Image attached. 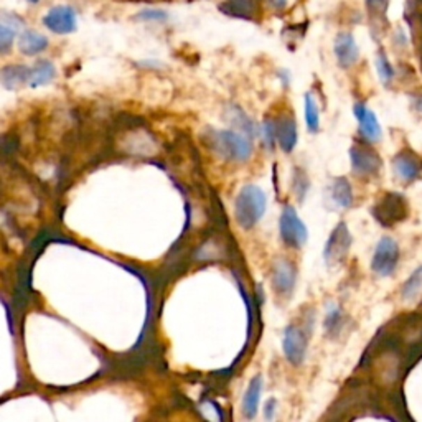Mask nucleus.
Returning <instances> with one entry per match:
<instances>
[{"label":"nucleus","instance_id":"1","mask_svg":"<svg viewBox=\"0 0 422 422\" xmlns=\"http://www.w3.org/2000/svg\"><path fill=\"white\" fill-rule=\"evenodd\" d=\"M266 193L258 185H244L235 201V218L244 230H251L266 213Z\"/></svg>","mask_w":422,"mask_h":422},{"label":"nucleus","instance_id":"2","mask_svg":"<svg viewBox=\"0 0 422 422\" xmlns=\"http://www.w3.org/2000/svg\"><path fill=\"white\" fill-rule=\"evenodd\" d=\"M210 147L228 162H246L253 154V143L244 134L235 131H213L208 136Z\"/></svg>","mask_w":422,"mask_h":422},{"label":"nucleus","instance_id":"3","mask_svg":"<svg viewBox=\"0 0 422 422\" xmlns=\"http://www.w3.org/2000/svg\"><path fill=\"white\" fill-rule=\"evenodd\" d=\"M373 217L381 226H396L406 219L409 208H407L406 200L399 193H386L384 196L376 201V205L371 210Z\"/></svg>","mask_w":422,"mask_h":422},{"label":"nucleus","instance_id":"4","mask_svg":"<svg viewBox=\"0 0 422 422\" xmlns=\"http://www.w3.org/2000/svg\"><path fill=\"white\" fill-rule=\"evenodd\" d=\"M279 233L281 240L287 248L300 249L307 242L308 233L302 219L299 218L297 211L292 205H286L282 208L279 219Z\"/></svg>","mask_w":422,"mask_h":422},{"label":"nucleus","instance_id":"5","mask_svg":"<svg viewBox=\"0 0 422 422\" xmlns=\"http://www.w3.org/2000/svg\"><path fill=\"white\" fill-rule=\"evenodd\" d=\"M350 160H352L353 173L360 178L376 177L383 167L380 154L368 143L354 142L350 149Z\"/></svg>","mask_w":422,"mask_h":422},{"label":"nucleus","instance_id":"6","mask_svg":"<svg viewBox=\"0 0 422 422\" xmlns=\"http://www.w3.org/2000/svg\"><path fill=\"white\" fill-rule=\"evenodd\" d=\"M399 246L393 237L384 236L378 244H376L375 254L371 259V269L373 272L378 274L381 277L393 276L394 271L398 269L399 263Z\"/></svg>","mask_w":422,"mask_h":422},{"label":"nucleus","instance_id":"7","mask_svg":"<svg viewBox=\"0 0 422 422\" xmlns=\"http://www.w3.org/2000/svg\"><path fill=\"white\" fill-rule=\"evenodd\" d=\"M350 248H352V235L345 223L336 224L323 249V259L330 267L340 266L348 258Z\"/></svg>","mask_w":422,"mask_h":422},{"label":"nucleus","instance_id":"8","mask_svg":"<svg viewBox=\"0 0 422 422\" xmlns=\"http://www.w3.org/2000/svg\"><path fill=\"white\" fill-rule=\"evenodd\" d=\"M308 335L305 334L302 327L292 323L284 331V340H282V350L287 361L294 366H300L307 357Z\"/></svg>","mask_w":422,"mask_h":422},{"label":"nucleus","instance_id":"9","mask_svg":"<svg viewBox=\"0 0 422 422\" xmlns=\"http://www.w3.org/2000/svg\"><path fill=\"white\" fill-rule=\"evenodd\" d=\"M295 281H297V271L290 261L284 258L276 259L271 267V286L274 292L279 297H290L294 292Z\"/></svg>","mask_w":422,"mask_h":422},{"label":"nucleus","instance_id":"10","mask_svg":"<svg viewBox=\"0 0 422 422\" xmlns=\"http://www.w3.org/2000/svg\"><path fill=\"white\" fill-rule=\"evenodd\" d=\"M43 25L52 33L70 35L78 29V17L76 10L70 6H56L45 13Z\"/></svg>","mask_w":422,"mask_h":422},{"label":"nucleus","instance_id":"11","mask_svg":"<svg viewBox=\"0 0 422 422\" xmlns=\"http://www.w3.org/2000/svg\"><path fill=\"white\" fill-rule=\"evenodd\" d=\"M393 169L399 180L412 182L416 180L422 172V159L414 150L404 149L394 157Z\"/></svg>","mask_w":422,"mask_h":422},{"label":"nucleus","instance_id":"12","mask_svg":"<svg viewBox=\"0 0 422 422\" xmlns=\"http://www.w3.org/2000/svg\"><path fill=\"white\" fill-rule=\"evenodd\" d=\"M272 125H274V136H276V141L279 142L281 149L284 152H290L294 150L295 143H297V123H295L294 116L290 114H282L279 119H272Z\"/></svg>","mask_w":422,"mask_h":422},{"label":"nucleus","instance_id":"13","mask_svg":"<svg viewBox=\"0 0 422 422\" xmlns=\"http://www.w3.org/2000/svg\"><path fill=\"white\" fill-rule=\"evenodd\" d=\"M335 56L338 65L342 68H350L360 58V50H358V45L354 42V37L348 31H342V33L336 35L335 38Z\"/></svg>","mask_w":422,"mask_h":422},{"label":"nucleus","instance_id":"14","mask_svg":"<svg viewBox=\"0 0 422 422\" xmlns=\"http://www.w3.org/2000/svg\"><path fill=\"white\" fill-rule=\"evenodd\" d=\"M354 116H357L358 125H360L361 136L370 142H378L381 139V125L375 112L360 102V104L354 106Z\"/></svg>","mask_w":422,"mask_h":422},{"label":"nucleus","instance_id":"15","mask_svg":"<svg viewBox=\"0 0 422 422\" xmlns=\"http://www.w3.org/2000/svg\"><path fill=\"white\" fill-rule=\"evenodd\" d=\"M24 25L19 17L8 12H0V53H7L12 48L17 31Z\"/></svg>","mask_w":422,"mask_h":422},{"label":"nucleus","instance_id":"16","mask_svg":"<svg viewBox=\"0 0 422 422\" xmlns=\"http://www.w3.org/2000/svg\"><path fill=\"white\" fill-rule=\"evenodd\" d=\"M261 393H263V378H261V375H258L251 380L248 389H246V393H244V398H242L241 412L246 419H253V417L258 414V406H259V399H261Z\"/></svg>","mask_w":422,"mask_h":422},{"label":"nucleus","instance_id":"17","mask_svg":"<svg viewBox=\"0 0 422 422\" xmlns=\"http://www.w3.org/2000/svg\"><path fill=\"white\" fill-rule=\"evenodd\" d=\"M30 68L25 65H7L0 70V83L6 89L15 91L29 83Z\"/></svg>","mask_w":422,"mask_h":422},{"label":"nucleus","instance_id":"18","mask_svg":"<svg viewBox=\"0 0 422 422\" xmlns=\"http://www.w3.org/2000/svg\"><path fill=\"white\" fill-rule=\"evenodd\" d=\"M48 38L43 33L35 30H24L19 38V50L26 56H35L43 53L48 48Z\"/></svg>","mask_w":422,"mask_h":422},{"label":"nucleus","instance_id":"19","mask_svg":"<svg viewBox=\"0 0 422 422\" xmlns=\"http://www.w3.org/2000/svg\"><path fill=\"white\" fill-rule=\"evenodd\" d=\"M56 76L55 65L48 60H40L35 63V66H31L29 71V86L30 88H40L45 84L52 83Z\"/></svg>","mask_w":422,"mask_h":422},{"label":"nucleus","instance_id":"20","mask_svg":"<svg viewBox=\"0 0 422 422\" xmlns=\"http://www.w3.org/2000/svg\"><path fill=\"white\" fill-rule=\"evenodd\" d=\"M330 196L340 208H352L353 206V190L345 177L335 178L330 187Z\"/></svg>","mask_w":422,"mask_h":422},{"label":"nucleus","instance_id":"21","mask_svg":"<svg viewBox=\"0 0 422 422\" xmlns=\"http://www.w3.org/2000/svg\"><path fill=\"white\" fill-rule=\"evenodd\" d=\"M305 123L312 134L318 132L320 129V112H318V106L311 93L305 94Z\"/></svg>","mask_w":422,"mask_h":422},{"label":"nucleus","instance_id":"22","mask_svg":"<svg viewBox=\"0 0 422 422\" xmlns=\"http://www.w3.org/2000/svg\"><path fill=\"white\" fill-rule=\"evenodd\" d=\"M422 292V266L417 267L409 279L406 281V284L403 286V299L411 300L417 297Z\"/></svg>","mask_w":422,"mask_h":422},{"label":"nucleus","instance_id":"23","mask_svg":"<svg viewBox=\"0 0 422 422\" xmlns=\"http://www.w3.org/2000/svg\"><path fill=\"white\" fill-rule=\"evenodd\" d=\"M375 65H376V71H378L381 81L386 84L391 83L394 78V70H393L391 63H389V60L383 55V53H378V55H376Z\"/></svg>","mask_w":422,"mask_h":422},{"label":"nucleus","instance_id":"24","mask_svg":"<svg viewBox=\"0 0 422 422\" xmlns=\"http://www.w3.org/2000/svg\"><path fill=\"white\" fill-rule=\"evenodd\" d=\"M169 13L162 8H143L137 13V20L141 22H167Z\"/></svg>","mask_w":422,"mask_h":422},{"label":"nucleus","instance_id":"25","mask_svg":"<svg viewBox=\"0 0 422 422\" xmlns=\"http://www.w3.org/2000/svg\"><path fill=\"white\" fill-rule=\"evenodd\" d=\"M308 185H311V182H308L307 175H305L304 170L295 169L294 173V192L295 195L299 196V200H304L305 193L308 190Z\"/></svg>","mask_w":422,"mask_h":422},{"label":"nucleus","instance_id":"26","mask_svg":"<svg viewBox=\"0 0 422 422\" xmlns=\"http://www.w3.org/2000/svg\"><path fill=\"white\" fill-rule=\"evenodd\" d=\"M389 0H366V7L373 12H386Z\"/></svg>","mask_w":422,"mask_h":422},{"label":"nucleus","instance_id":"27","mask_svg":"<svg viewBox=\"0 0 422 422\" xmlns=\"http://www.w3.org/2000/svg\"><path fill=\"white\" fill-rule=\"evenodd\" d=\"M269 2H271L272 6L276 7V8H282V7L286 6V2H287V0H269Z\"/></svg>","mask_w":422,"mask_h":422},{"label":"nucleus","instance_id":"28","mask_svg":"<svg viewBox=\"0 0 422 422\" xmlns=\"http://www.w3.org/2000/svg\"><path fill=\"white\" fill-rule=\"evenodd\" d=\"M26 2H30V3H38L40 0H26Z\"/></svg>","mask_w":422,"mask_h":422}]
</instances>
